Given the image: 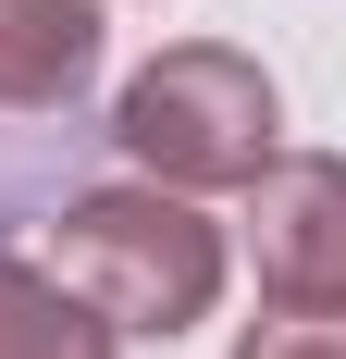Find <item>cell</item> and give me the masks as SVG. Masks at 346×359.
Wrapping results in <instances>:
<instances>
[{"label": "cell", "mask_w": 346, "mask_h": 359, "mask_svg": "<svg viewBox=\"0 0 346 359\" xmlns=\"http://www.w3.org/2000/svg\"><path fill=\"white\" fill-rule=\"evenodd\" d=\"M62 273L99 297L111 323L173 334V323H198V310H210L223 248H210V223H186L173 198H87V211L62 223Z\"/></svg>", "instance_id": "2"}, {"label": "cell", "mask_w": 346, "mask_h": 359, "mask_svg": "<svg viewBox=\"0 0 346 359\" xmlns=\"http://www.w3.org/2000/svg\"><path fill=\"white\" fill-rule=\"evenodd\" d=\"M260 273L297 310H346V161H284L260 186Z\"/></svg>", "instance_id": "3"}, {"label": "cell", "mask_w": 346, "mask_h": 359, "mask_svg": "<svg viewBox=\"0 0 346 359\" xmlns=\"http://www.w3.org/2000/svg\"><path fill=\"white\" fill-rule=\"evenodd\" d=\"M87 50H99L87 0H0V100H62Z\"/></svg>", "instance_id": "4"}, {"label": "cell", "mask_w": 346, "mask_h": 359, "mask_svg": "<svg viewBox=\"0 0 346 359\" xmlns=\"http://www.w3.org/2000/svg\"><path fill=\"white\" fill-rule=\"evenodd\" d=\"M247 359H346V323H272L247 334Z\"/></svg>", "instance_id": "6"}, {"label": "cell", "mask_w": 346, "mask_h": 359, "mask_svg": "<svg viewBox=\"0 0 346 359\" xmlns=\"http://www.w3.org/2000/svg\"><path fill=\"white\" fill-rule=\"evenodd\" d=\"M0 359H111V347L74 323L62 297H37L25 273H0Z\"/></svg>", "instance_id": "5"}, {"label": "cell", "mask_w": 346, "mask_h": 359, "mask_svg": "<svg viewBox=\"0 0 346 359\" xmlns=\"http://www.w3.org/2000/svg\"><path fill=\"white\" fill-rule=\"evenodd\" d=\"M111 137L137 149L148 174L173 186H223V174H260V149H272V87L235 62V50H173L124 87V124Z\"/></svg>", "instance_id": "1"}]
</instances>
